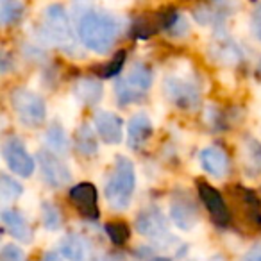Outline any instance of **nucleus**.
I'll use <instances>...</instances> for the list:
<instances>
[{
    "label": "nucleus",
    "mask_w": 261,
    "mask_h": 261,
    "mask_svg": "<svg viewBox=\"0 0 261 261\" xmlns=\"http://www.w3.org/2000/svg\"><path fill=\"white\" fill-rule=\"evenodd\" d=\"M41 220L48 231H59L63 227V215L58 206L52 202L41 204Z\"/></svg>",
    "instance_id": "nucleus-26"
},
{
    "label": "nucleus",
    "mask_w": 261,
    "mask_h": 261,
    "mask_svg": "<svg viewBox=\"0 0 261 261\" xmlns=\"http://www.w3.org/2000/svg\"><path fill=\"white\" fill-rule=\"evenodd\" d=\"M2 224L8 229V232L15 240L22 243H29L33 240V231L27 222V218L18 210H4L2 211Z\"/></svg>",
    "instance_id": "nucleus-19"
},
{
    "label": "nucleus",
    "mask_w": 261,
    "mask_h": 261,
    "mask_svg": "<svg viewBox=\"0 0 261 261\" xmlns=\"http://www.w3.org/2000/svg\"><path fill=\"white\" fill-rule=\"evenodd\" d=\"M150 261H172V259H168V257H152Z\"/></svg>",
    "instance_id": "nucleus-35"
},
{
    "label": "nucleus",
    "mask_w": 261,
    "mask_h": 261,
    "mask_svg": "<svg viewBox=\"0 0 261 261\" xmlns=\"http://www.w3.org/2000/svg\"><path fill=\"white\" fill-rule=\"evenodd\" d=\"M163 95L170 104L182 111H192L200 106L202 90L193 75L168 72L163 79Z\"/></svg>",
    "instance_id": "nucleus-4"
},
{
    "label": "nucleus",
    "mask_w": 261,
    "mask_h": 261,
    "mask_svg": "<svg viewBox=\"0 0 261 261\" xmlns=\"http://www.w3.org/2000/svg\"><path fill=\"white\" fill-rule=\"evenodd\" d=\"M123 63H125V52L123 50H120L118 54L115 56V58L111 59V63H109L108 66H104V70H102V77H113V75H116V73L122 70V66H123Z\"/></svg>",
    "instance_id": "nucleus-29"
},
{
    "label": "nucleus",
    "mask_w": 261,
    "mask_h": 261,
    "mask_svg": "<svg viewBox=\"0 0 261 261\" xmlns=\"http://www.w3.org/2000/svg\"><path fill=\"white\" fill-rule=\"evenodd\" d=\"M95 261H122L118 256H104V257H100V259H95Z\"/></svg>",
    "instance_id": "nucleus-34"
},
{
    "label": "nucleus",
    "mask_w": 261,
    "mask_h": 261,
    "mask_svg": "<svg viewBox=\"0 0 261 261\" xmlns=\"http://www.w3.org/2000/svg\"><path fill=\"white\" fill-rule=\"evenodd\" d=\"M154 125L147 113H136L127 122V145L133 150H140L147 145L152 136Z\"/></svg>",
    "instance_id": "nucleus-16"
},
{
    "label": "nucleus",
    "mask_w": 261,
    "mask_h": 261,
    "mask_svg": "<svg viewBox=\"0 0 261 261\" xmlns=\"http://www.w3.org/2000/svg\"><path fill=\"white\" fill-rule=\"evenodd\" d=\"M257 73H259V77H261V61H259V65H257Z\"/></svg>",
    "instance_id": "nucleus-36"
},
{
    "label": "nucleus",
    "mask_w": 261,
    "mask_h": 261,
    "mask_svg": "<svg viewBox=\"0 0 261 261\" xmlns=\"http://www.w3.org/2000/svg\"><path fill=\"white\" fill-rule=\"evenodd\" d=\"M122 23L115 15L106 11H84L77 23L79 41L84 48L95 54H108L120 36Z\"/></svg>",
    "instance_id": "nucleus-1"
},
{
    "label": "nucleus",
    "mask_w": 261,
    "mask_h": 261,
    "mask_svg": "<svg viewBox=\"0 0 261 261\" xmlns=\"http://www.w3.org/2000/svg\"><path fill=\"white\" fill-rule=\"evenodd\" d=\"M136 188L135 165L129 158L118 154L113 163V170L106 181L104 195L108 204L116 211H123L129 207L133 193Z\"/></svg>",
    "instance_id": "nucleus-2"
},
{
    "label": "nucleus",
    "mask_w": 261,
    "mask_h": 261,
    "mask_svg": "<svg viewBox=\"0 0 261 261\" xmlns=\"http://www.w3.org/2000/svg\"><path fill=\"white\" fill-rule=\"evenodd\" d=\"M90 252V243L75 232L63 236L59 242V254L66 261H91Z\"/></svg>",
    "instance_id": "nucleus-18"
},
{
    "label": "nucleus",
    "mask_w": 261,
    "mask_h": 261,
    "mask_svg": "<svg viewBox=\"0 0 261 261\" xmlns=\"http://www.w3.org/2000/svg\"><path fill=\"white\" fill-rule=\"evenodd\" d=\"M22 193H23V186L15 177L2 172V175H0V195H2V199L16 200Z\"/></svg>",
    "instance_id": "nucleus-27"
},
{
    "label": "nucleus",
    "mask_w": 261,
    "mask_h": 261,
    "mask_svg": "<svg viewBox=\"0 0 261 261\" xmlns=\"http://www.w3.org/2000/svg\"><path fill=\"white\" fill-rule=\"evenodd\" d=\"M104 86L97 79H79L73 86V95L84 106H95L102 98Z\"/></svg>",
    "instance_id": "nucleus-22"
},
{
    "label": "nucleus",
    "mask_w": 261,
    "mask_h": 261,
    "mask_svg": "<svg viewBox=\"0 0 261 261\" xmlns=\"http://www.w3.org/2000/svg\"><path fill=\"white\" fill-rule=\"evenodd\" d=\"M232 13V0H211L210 6L202 9H197L195 18L199 23L204 25H217L224 22L229 15Z\"/></svg>",
    "instance_id": "nucleus-20"
},
{
    "label": "nucleus",
    "mask_w": 261,
    "mask_h": 261,
    "mask_svg": "<svg viewBox=\"0 0 261 261\" xmlns=\"http://www.w3.org/2000/svg\"><path fill=\"white\" fill-rule=\"evenodd\" d=\"M23 13L25 8L20 0H2V6H0V22L4 27L15 25L20 20L23 18Z\"/></svg>",
    "instance_id": "nucleus-25"
},
{
    "label": "nucleus",
    "mask_w": 261,
    "mask_h": 261,
    "mask_svg": "<svg viewBox=\"0 0 261 261\" xmlns=\"http://www.w3.org/2000/svg\"><path fill=\"white\" fill-rule=\"evenodd\" d=\"M136 229L140 234L156 240V242L168 238V222L160 207L149 206L140 211L136 217Z\"/></svg>",
    "instance_id": "nucleus-9"
},
{
    "label": "nucleus",
    "mask_w": 261,
    "mask_h": 261,
    "mask_svg": "<svg viewBox=\"0 0 261 261\" xmlns=\"http://www.w3.org/2000/svg\"><path fill=\"white\" fill-rule=\"evenodd\" d=\"M106 232H108L109 240H111L115 245H123V243L129 240V227L122 222H113V224L106 225Z\"/></svg>",
    "instance_id": "nucleus-28"
},
{
    "label": "nucleus",
    "mask_w": 261,
    "mask_h": 261,
    "mask_svg": "<svg viewBox=\"0 0 261 261\" xmlns=\"http://www.w3.org/2000/svg\"><path fill=\"white\" fill-rule=\"evenodd\" d=\"M242 167L247 177L261 175V142L252 136L242 140Z\"/></svg>",
    "instance_id": "nucleus-17"
},
{
    "label": "nucleus",
    "mask_w": 261,
    "mask_h": 261,
    "mask_svg": "<svg viewBox=\"0 0 261 261\" xmlns=\"http://www.w3.org/2000/svg\"><path fill=\"white\" fill-rule=\"evenodd\" d=\"M11 108L25 127L36 129V127L43 125L45 116H47V106H45L43 98L38 93H34V91L27 90V88L13 90Z\"/></svg>",
    "instance_id": "nucleus-6"
},
{
    "label": "nucleus",
    "mask_w": 261,
    "mask_h": 261,
    "mask_svg": "<svg viewBox=\"0 0 261 261\" xmlns=\"http://www.w3.org/2000/svg\"><path fill=\"white\" fill-rule=\"evenodd\" d=\"M154 83V72L147 63L135 61L122 77L115 81V95L120 106L138 104L147 97Z\"/></svg>",
    "instance_id": "nucleus-3"
},
{
    "label": "nucleus",
    "mask_w": 261,
    "mask_h": 261,
    "mask_svg": "<svg viewBox=\"0 0 261 261\" xmlns=\"http://www.w3.org/2000/svg\"><path fill=\"white\" fill-rule=\"evenodd\" d=\"M197 188H199L200 200H202V204L206 206L207 213L211 215L213 222L220 225V227H225V225L229 224V220H231V213H229L227 206H225V200H224V197L220 195V192L204 181L197 182Z\"/></svg>",
    "instance_id": "nucleus-11"
},
{
    "label": "nucleus",
    "mask_w": 261,
    "mask_h": 261,
    "mask_svg": "<svg viewBox=\"0 0 261 261\" xmlns=\"http://www.w3.org/2000/svg\"><path fill=\"white\" fill-rule=\"evenodd\" d=\"M93 127L98 140L106 145H118L123 140V120L111 111H97L93 116Z\"/></svg>",
    "instance_id": "nucleus-10"
},
{
    "label": "nucleus",
    "mask_w": 261,
    "mask_h": 261,
    "mask_svg": "<svg viewBox=\"0 0 261 261\" xmlns=\"http://www.w3.org/2000/svg\"><path fill=\"white\" fill-rule=\"evenodd\" d=\"M38 163H40L41 179L50 188L61 190L72 182V172H70L68 165L61 160V156L54 154L52 150H40L38 152Z\"/></svg>",
    "instance_id": "nucleus-7"
},
{
    "label": "nucleus",
    "mask_w": 261,
    "mask_h": 261,
    "mask_svg": "<svg viewBox=\"0 0 261 261\" xmlns=\"http://www.w3.org/2000/svg\"><path fill=\"white\" fill-rule=\"evenodd\" d=\"M210 56L215 63L224 66H236L245 59L243 48L232 38L217 36L210 45Z\"/></svg>",
    "instance_id": "nucleus-13"
},
{
    "label": "nucleus",
    "mask_w": 261,
    "mask_h": 261,
    "mask_svg": "<svg viewBox=\"0 0 261 261\" xmlns=\"http://www.w3.org/2000/svg\"><path fill=\"white\" fill-rule=\"evenodd\" d=\"M45 142H47L48 150H52V152L58 154V156H61V158L70 150V138L59 122H52L50 125L47 127Z\"/></svg>",
    "instance_id": "nucleus-23"
},
{
    "label": "nucleus",
    "mask_w": 261,
    "mask_h": 261,
    "mask_svg": "<svg viewBox=\"0 0 261 261\" xmlns=\"http://www.w3.org/2000/svg\"><path fill=\"white\" fill-rule=\"evenodd\" d=\"M170 218L181 231H190L199 222V210L188 195L175 193L170 202Z\"/></svg>",
    "instance_id": "nucleus-14"
},
{
    "label": "nucleus",
    "mask_w": 261,
    "mask_h": 261,
    "mask_svg": "<svg viewBox=\"0 0 261 261\" xmlns=\"http://www.w3.org/2000/svg\"><path fill=\"white\" fill-rule=\"evenodd\" d=\"M240 199H242V206L245 207V217L249 218V222L256 227L261 225V202L250 190L240 188Z\"/></svg>",
    "instance_id": "nucleus-24"
},
{
    "label": "nucleus",
    "mask_w": 261,
    "mask_h": 261,
    "mask_svg": "<svg viewBox=\"0 0 261 261\" xmlns=\"http://www.w3.org/2000/svg\"><path fill=\"white\" fill-rule=\"evenodd\" d=\"M250 27H252L254 36L261 41V2L256 6V9H254L252 18H250Z\"/></svg>",
    "instance_id": "nucleus-31"
},
{
    "label": "nucleus",
    "mask_w": 261,
    "mask_h": 261,
    "mask_svg": "<svg viewBox=\"0 0 261 261\" xmlns=\"http://www.w3.org/2000/svg\"><path fill=\"white\" fill-rule=\"evenodd\" d=\"M73 147L83 158H95L98 152V135L88 123L77 127L73 135Z\"/></svg>",
    "instance_id": "nucleus-21"
},
{
    "label": "nucleus",
    "mask_w": 261,
    "mask_h": 261,
    "mask_svg": "<svg viewBox=\"0 0 261 261\" xmlns=\"http://www.w3.org/2000/svg\"><path fill=\"white\" fill-rule=\"evenodd\" d=\"M2 156H4L9 170L18 177H31L36 170V163H34L33 156L25 149L22 140L16 136H11L2 143Z\"/></svg>",
    "instance_id": "nucleus-8"
},
{
    "label": "nucleus",
    "mask_w": 261,
    "mask_h": 261,
    "mask_svg": "<svg viewBox=\"0 0 261 261\" xmlns=\"http://www.w3.org/2000/svg\"><path fill=\"white\" fill-rule=\"evenodd\" d=\"M43 36L59 48H72L75 45L72 22L61 4H52L43 11Z\"/></svg>",
    "instance_id": "nucleus-5"
},
{
    "label": "nucleus",
    "mask_w": 261,
    "mask_h": 261,
    "mask_svg": "<svg viewBox=\"0 0 261 261\" xmlns=\"http://www.w3.org/2000/svg\"><path fill=\"white\" fill-rule=\"evenodd\" d=\"M242 261H261V247H252V249L249 250V252L243 256Z\"/></svg>",
    "instance_id": "nucleus-32"
},
{
    "label": "nucleus",
    "mask_w": 261,
    "mask_h": 261,
    "mask_svg": "<svg viewBox=\"0 0 261 261\" xmlns=\"http://www.w3.org/2000/svg\"><path fill=\"white\" fill-rule=\"evenodd\" d=\"M41 261H65V257H63L61 254H58V252H47Z\"/></svg>",
    "instance_id": "nucleus-33"
},
{
    "label": "nucleus",
    "mask_w": 261,
    "mask_h": 261,
    "mask_svg": "<svg viewBox=\"0 0 261 261\" xmlns=\"http://www.w3.org/2000/svg\"><path fill=\"white\" fill-rule=\"evenodd\" d=\"M70 200L77 207L81 215L88 220H97L98 218V195L97 188L91 182H79L70 190Z\"/></svg>",
    "instance_id": "nucleus-12"
},
{
    "label": "nucleus",
    "mask_w": 261,
    "mask_h": 261,
    "mask_svg": "<svg viewBox=\"0 0 261 261\" xmlns=\"http://www.w3.org/2000/svg\"><path fill=\"white\" fill-rule=\"evenodd\" d=\"M199 163L206 174L215 179H222L229 172V156L220 145H207L200 150Z\"/></svg>",
    "instance_id": "nucleus-15"
},
{
    "label": "nucleus",
    "mask_w": 261,
    "mask_h": 261,
    "mask_svg": "<svg viewBox=\"0 0 261 261\" xmlns=\"http://www.w3.org/2000/svg\"><path fill=\"white\" fill-rule=\"evenodd\" d=\"M0 261H25V256H23L22 249L13 243H8L2 249V254H0Z\"/></svg>",
    "instance_id": "nucleus-30"
}]
</instances>
